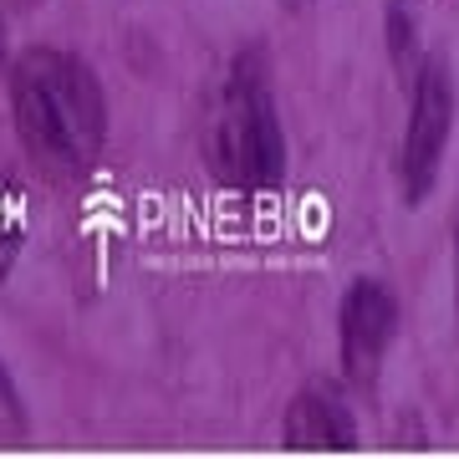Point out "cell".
<instances>
[{
    "label": "cell",
    "instance_id": "ba28073f",
    "mask_svg": "<svg viewBox=\"0 0 459 459\" xmlns=\"http://www.w3.org/2000/svg\"><path fill=\"white\" fill-rule=\"evenodd\" d=\"M26 403H21L16 383H11V373L0 368V439H26Z\"/></svg>",
    "mask_w": 459,
    "mask_h": 459
},
{
    "label": "cell",
    "instance_id": "52a82bcc",
    "mask_svg": "<svg viewBox=\"0 0 459 459\" xmlns=\"http://www.w3.org/2000/svg\"><path fill=\"white\" fill-rule=\"evenodd\" d=\"M21 246H26V199L11 179H0V281L11 276Z\"/></svg>",
    "mask_w": 459,
    "mask_h": 459
},
{
    "label": "cell",
    "instance_id": "9c48e42d",
    "mask_svg": "<svg viewBox=\"0 0 459 459\" xmlns=\"http://www.w3.org/2000/svg\"><path fill=\"white\" fill-rule=\"evenodd\" d=\"M455 312H459V214H455Z\"/></svg>",
    "mask_w": 459,
    "mask_h": 459
},
{
    "label": "cell",
    "instance_id": "6da1fadb",
    "mask_svg": "<svg viewBox=\"0 0 459 459\" xmlns=\"http://www.w3.org/2000/svg\"><path fill=\"white\" fill-rule=\"evenodd\" d=\"M21 148L51 174H82L108 143V98L98 72L62 47H26L5 77Z\"/></svg>",
    "mask_w": 459,
    "mask_h": 459
},
{
    "label": "cell",
    "instance_id": "7a4b0ae2",
    "mask_svg": "<svg viewBox=\"0 0 459 459\" xmlns=\"http://www.w3.org/2000/svg\"><path fill=\"white\" fill-rule=\"evenodd\" d=\"M199 159L214 184L235 195H271L286 184V128L276 113V92L265 77L261 51H240L230 66L225 87L214 92L204 117V143Z\"/></svg>",
    "mask_w": 459,
    "mask_h": 459
},
{
    "label": "cell",
    "instance_id": "5b68a950",
    "mask_svg": "<svg viewBox=\"0 0 459 459\" xmlns=\"http://www.w3.org/2000/svg\"><path fill=\"white\" fill-rule=\"evenodd\" d=\"M281 444L286 449H301V455H352L362 444L358 419L347 409V398H337V388H301V394L286 403V419H281Z\"/></svg>",
    "mask_w": 459,
    "mask_h": 459
},
{
    "label": "cell",
    "instance_id": "8992f818",
    "mask_svg": "<svg viewBox=\"0 0 459 459\" xmlns=\"http://www.w3.org/2000/svg\"><path fill=\"white\" fill-rule=\"evenodd\" d=\"M383 26H388V62H394L398 72H403V82H409V72L419 66V21H413V5L409 0H388Z\"/></svg>",
    "mask_w": 459,
    "mask_h": 459
},
{
    "label": "cell",
    "instance_id": "3957f363",
    "mask_svg": "<svg viewBox=\"0 0 459 459\" xmlns=\"http://www.w3.org/2000/svg\"><path fill=\"white\" fill-rule=\"evenodd\" d=\"M449 133H455V72L444 56H424L409 72V117L398 138V189L409 210L434 195Z\"/></svg>",
    "mask_w": 459,
    "mask_h": 459
},
{
    "label": "cell",
    "instance_id": "30bf717a",
    "mask_svg": "<svg viewBox=\"0 0 459 459\" xmlns=\"http://www.w3.org/2000/svg\"><path fill=\"white\" fill-rule=\"evenodd\" d=\"M0 51H5V16H0Z\"/></svg>",
    "mask_w": 459,
    "mask_h": 459
},
{
    "label": "cell",
    "instance_id": "277c9868",
    "mask_svg": "<svg viewBox=\"0 0 459 459\" xmlns=\"http://www.w3.org/2000/svg\"><path fill=\"white\" fill-rule=\"evenodd\" d=\"M398 296L388 281L377 276H358L337 301V358L352 388H377L383 377V358L398 337Z\"/></svg>",
    "mask_w": 459,
    "mask_h": 459
}]
</instances>
